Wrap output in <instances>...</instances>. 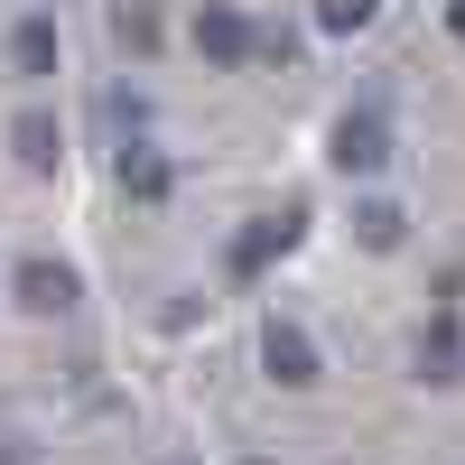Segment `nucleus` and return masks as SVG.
I'll return each mask as SVG.
<instances>
[{"label": "nucleus", "instance_id": "7", "mask_svg": "<svg viewBox=\"0 0 465 465\" xmlns=\"http://www.w3.org/2000/svg\"><path fill=\"white\" fill-rule=\"evenodd\" d=\"M298 223H307V214H261V223L242 232V242H232V280H261V270H270V261H280V252L298 242Z\"/></svg>", "mask_w": 465, "mask_h": 465}, {"label": "nucleus", "instance_id": "5", "mask_svg": "<svg viewBox=\"0 0 465 465\" xmlns=\"http://www.w3.org/2000/svg\"><path fill=\"white\" fill-rule=\"evenodd\" d=\"M56 65H65V37H56V19H47V10H28V19L10 28V74H19V84H47Z\"/></svg>", "mask_w": 465, "mask_h": 465}, {"label": "nucleus", "instance_id": "3", "mask_svg": "<svg viewBox=\"0 0 465 465\" xmlns=\"http://www.w3.org/2000/svg\"><path fill=\"white\" fill-rule=\"evenodd\" d=\"M10 289H19V307H28V317H65V307L84 298V280H74L65 261H47V252H28V261L10 270Z\"/></svg>", "mask_w": 465, "mask_h": 465}, {"label": "nucleus", "instance_id": "8", "mask_svg": "<svg viewBox=\"0 0 465 465\" xmlns=\"http://www.w3.org/2000/svg\"><path fill=\"white\" fill-rule=\"evenodd\" d=\"M419 381H438V391L465 381V335H456V317H429V335H419Z\"/></svg>", "mask_w": 465, "mask_h": 465}, {"label": "nucleus", "instance_id": "12", "mask_svg": "<svg viewBox=\"0 0 465 465\" xmlns=\"http://www.w3.org/2000/svg\"><path fill=\"white\" fill-rule=\"evenodd\" d=\"M372 10H381V0H317V28L326 37H354V28H372Z\"/></svg>", "mask_w": 465, "mask_h": 465}, {"label": "nucleus", "instance_id": "9", "mask_svg": "<svg viewBox=\"0 0 465 465\" xmlns=\"http://www.w3.org/2000/svg\"><path fill=\"white\" fill-rule=\"evenodd\" d=\"M112 177H122V196H131V205H168V159H159V149H140V140H131Z\"/></svg>", "mask_w": 465, "mask_h": 465}, {"label": "nucleus", "instance_id": "10", "mask_svg": "<svg viewBox=\"0 0 465 465\" xmlns=\"http://www.w3.org/2000/svg\"><path fill=\"white\" fill-rule=\"evenodd\" d=\"M354 232H363V252H401V242H410V214H401L391 196H363V205H354Z\"/></svg>", "mask_w": 465, "mask_h": 465}, {"label": "nucleus", "instance_id": "4", "mask_svg": "<svg viewBox=\"0 0 465 465\" xmlns=\"http://www.w3.org/2000/svg\"><path fill=\"white\" fill-rule=\"evenodd\" d=\"M252 47H261V28L242 19V10H223V0H205V10H196V56L205 65H252Z\"/></svg>", "mask_w": 465, "mask_h": 465}, {"label": "nucleus", "instance_id": "13", "mask_svg": "<svg viewBox=\"0 0 465 465\" xmlns=\"http://www.w3.org/2000/svg\"><path fill=\"white\" fill-rule=\"evenodd\" d=\"M447 37H456V47H465V0H447Z\"/></svg>", "mask_w": 465, "mask_h": 465}, {"label": "nucleus", "instance_id": "6", "mask_svg": "<svg viewBox=\"0 0 465 465\" xmlns=\"http://www.w3.org/2000/svg\"><path fill=\"white\" fill-rule=\"evenodd\" d=\"M10 159H19L28 177H56V168H65V131H56V112H37V103L19 112V122H10Z\"/></svg>", "mask_w": 465, "mask_h": 465}, {"label": "nucleus", "instance_id": "2", "mask_svg": "<svg viewBox=\"0 0 465 465\" xmlns=\"http://www.w3.org/2000/svg\"><path fill=\"white\" fill-rule=\"evenodd\" d=\"M261 372L280 381V391H307V381L326 372V363H317V335H307L298 317H270V326H261Z\"/></svg>", "mask_w": 465, "mask_h": 465}, {"label": "nucleus", "instance_id": "1", "mask_svg": "<svg viewBox=\"0 0 465 465\" xmlns=\"http://www.w3.org/2000/svg\"><path fill=\"white\" fill-rule=\"evenodd\" d=\"M326 159H335V177H381L391 168V122H381V112H344Z\"/></svg>", "mask_w": 465, "mask_h": 465}, {"label": "nucleus", "instance_id": "11", "mask_svg": "<svg viewBox=\"0 0 465 465\" xmlns=\"http://www.w3.org/2000/svg\"><path fill=\"white\" fill-rule=\"evenodd\" d=\"M112 37H122L131 56H159L168 28H159V10H149V0H122V10H112Z\"/></svg>", "mask_w": 465, "mask_h": 465}, {"label": "nucleus", "instance_id": "14", "mask_svg": "<svg viewBox=\"0 0 465 465\" xmlns=\"http://www.w3.org/2000/svg\"><path fill=\"white\" fill-rule=\"evenodd\" d=\"M242 465H270V456H242Z\"/></svg>", "mask_w": 465, "mask_h": 465}, {"label": "nucleus", "instance_id": "15", "mask_svg": "<svg viewBox=\"0 0 465 465\" xmlns=\"http://www.w3.org/2000/svg\"><path fill=\"white\" fill-rule=\"evenodd\" d=\"M159 465H186V456H159Z\"/></svg>", "mask_w": 465, "mask_h": 465}]
</instances>
